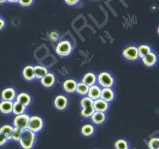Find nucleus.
Returning <instances> with one entry per match:
<instances>
[{
  "label": "nucleus",
  "mask_w": 159,
  "mask_h": 149,
  "mask_svg": "<svg viewBox=\"0 0 159 149\" xmlns=\"http://www.w3.org/2000/svg\"><path fill=\"white\" fill-rule=\"evenodd\" d=\"M78 0H66L65 2L69 6H74L78 3Z\"/></svg>",
  "instance_id": "473e14b6"
},
{
  "label": "nucleus",
  "mask_w": 159,
  "mask_h": 149,
  "mask_svg": "<svg viewBox=\"0 0 159 149\" xmlns=\"http://www.w3.org/2000/svg\"><path fill=\"white\" fill-rule=\"evenodd\" d=\"M63 87L66 92L68 93H72L76 90L77 83L73 79H68V80L64 82Z\"/></svg>",
  "instance_id": "4468645a"
},
{
  "label": "nucleus",
  "mask_w": 159,
  "mask_h": 149,
  "mask_svg": "<svg viewBox=\"0 0 159 149\" xmlns=\"http://www.w3.org/2000/svg\"><path fill=\"white\" fill-rule=\"evenodd\" d=\"M35 133L29 130V129H26L23 131L19 142L23 149H31L35 143Z\"/></svg>",
  "instance_id": "f257e3e1"
},
{
  "label": "nucleus",
  "mask_w": 159,
  "mask_h": 149,
  "mask_svg": "<svg viewBox=\"0 0 159 149\" xmlns=\"http://www.w3.org/2000/svg\"><path fill=\"white\" fill-rule=\"evenodd\" d=\"M82 133L84 136L89 137L91 136L94 132V127L90 124H86L82 127Z\"/></svg>",
  "instance_id": "a878e982"
},
{
  "label": "nucleus",
  "mask_w": 159,
  "mask_h": 149,
  "mask_svg": "<svg viewBox=\"0 0 159 149\" xmlns=\"http://www.w3.org/2000/svg\"><path fill=\"white\" fill-rule=\"evenodd\" d=\"M123 55L126 59L131 61H135L139 57L137 48L135 46H129L123 52Z\"/></svg>",
  "instance_id": "0eeeda50"
},
{
  "label": "nucleus",
  "mask_w": 159,
  "mask_h": 149,
  "mask_svg": "<svg viewBox=\"0 0 159 149\" xmlns=\"http://www.w3.org/2000/svg\"><path fill=\"white\" fill-rule=\"evenodd\" d=\"M43 127V121L39 116L30 117L27 129L34 133L41 131Z\"/></svg>",
  "instance_id": "20e7f679"
},
{
  "label": "nucleus",
  "mask_w": 159,
  "mask_h": 149,
  "mask_svg": "<svg viewBox=\"0 0 159 149\" xmlns=\"http://www.w3.org/2000/svg\"><path fill=\"white\" fill-rule=\"evenodd\" d=\"M7 141V140L6 139V137H5L3 134L0 132V146H2L3 145H5Z\"/></svg>",
  "instance_id": "2f4dec72"
},
{
  "label": "nucleus",
  "mask_w": 159,
  "mask_h": 149,
  "mask_svg": "<svg viewBox=\"0 0 159 149\" xmlns=\"http://www.w3.org/2000/svg\"><path fill=\"white\" fill-rule=\"evenodd\" d=\"M148 147L149 149H159V139L158 138H152L148 141Z\"/></svg>",
  "instance_id": "cd10ccee"
},
{
  "label": "nucleus",
  "mask_w": 159,
  "mask_h": 149,
  "mask_svg": "<svg viewBox=\"0 0 159 149\" xmlns=\"http://www.w3.org/2000/svg\"><path fill=\"white\" fill-rule=\"evenodd\" d=\"M92 117V120L93 123L99 125V124L103 123L106 121V116L104 112H95L93 114Z\"/></svg>",
  "instance_id": "2eb2a0df"
},
{
  "label": "nucleus",
  "mask_w": 159,
  "mask_h": 149,
  "mask_svg": "<svg viewBox=\"0 0 159 149\" xmlns=\"http://www.w3.org/2000/svg\"><path fill=\"white\" fill-rule=\"evenodd\" d=\"M99 84L103 88H111L114 84V80L110 74L107 72L101 73L98 75Z\"/></svg>",
  "instance_id": "39448f33"
},
{
  "label": "nucleus",
  "mask_w": 159,
  "mask_h": 149,
  "mask_svg": "<svg viewBox=\"0 0 159 149\" xmlns=\"http://www.w3.org/2000/svg\"><path fill=\"white\" fill-rule=\"evenodd\" d=\"M6 1H5V0H3V1H0V3H5Z\"/></svg>",
  "instance_id": "c9c22d12"
},
{
  "label": "nucleus",
  "mask_w": 159,
  "mask_h": 149,
  "mask_svg": "<svg viewBox=\"0 0 159 149\" xmlns=\"http://www.w3.org/2000/svg\"><path fill=\"white\" fill-rule=\"evenodd\" d=\"M13 130V127L9 125H5L0 128V132L3 134L7 141L11 139Z\"/></svg>",
  "instance_id": "412c9836"
},
{
  "label": "nucleus",
  "mask_w": 159,
  "mask_h": 149,
  "mask_svg": "<svg viewBox=\"0 0 159 149\" xmlns=\"http://www.w3.org/2000/svg\"><path fill=\"white\" fill-rule=\"evenodd\" d=\"M17 102L21 103L23 106L27 107L31 103V98L28 94L22 92L18 94V96H17Z\"/></svg>",
  "instance_id": "aec40b11"
},
{
  "label": "nucleus",
  "mask_w": 159,
  "mask_h": 149,
  "mask_svg": "<svg viewBox=\"0 0 159 149\" xmlns=\"http://www.w3.org/2000/svg\"><path fill=\"white\" fill-rule=\"evenodd\" d=\"M93 100L90 98L84 97L80 102V104L82 107V110L81 111V115L83 117H89L92 116V114L95 112L93 107Z\"/></svg>",
  "instance_id": "f03ea898"
},
{
  "label": "nucleus",
  "mask_w": 159,
  "mask_h": 149,
  "mask_svg": "<svg viewBox=\"0 0 159 149\" xmlns=\"http://www.w3.org/2000/svg\"><path fill=\"white\" fill-rule=\"evenodd\" d=\"M41 84L44 87L50 88L54 85L55 83V77L53 74L51 73H48L45 76L41 79Z\"/></svg>",
  "instance_id": "ddd939ff"
},
{
  "label": "nucleus",
  "mask_w": 159,
  "mask_h": 149,
  "mask_svg": "<svg viewBox=\"0 0 159 149\" xmlns=\"http://www.w3.org/2000/svg\"><path fill=\"white\" fill-rule=\"evenodd\" d=\"M139 56L143 58L151 52V48L147 45H141L137 48Z\"/></svg>",
  "instance_id": "b1692460"
},
{
  "label": "nucleus",
  "mask_w": 159,
  "mask_h": 149,
  "mask_svg": "<svg viewBox=\"0 0 159 149\" xmlns=\"http://www.w3.org/2000/svg\"><path fill=\"white\" fill-rule=\"evenodd\" d=\"M26 106H23V104L19 103L18 102H15L13 104V110L12 112L16 116L21 115L23 114L24 112L26 110Z\"/></svg>",
  "instance_id": "5701e85b"
},
{
  "label": "nucleus",
  "mask_w": 159,
  "mask_h": 149,
  "mask_svg": "<svg viewBox=\"0 0 159 149\" xmlns=\"http://www.w3.org/2000/svg\"><path fill=\"white\" fill-rule=\"evenodd\" d=\"M22 130L19 128H16V127H13V133H12V137L11 139H13L15 141H19L20 138H21L22 133H23Z\"/></svg>",
  "instance_id": "bb28decb"
},
{
  "label": "nucleus",
  "mask_w": 159,
  "mask_h": 149,
  "mask_svg": "<svg viewBox=\"0 0 159 149\" xmlns=\"http://www.w3.org/2000/svg\"><path fill=\"white\" fill-rule=\"evenodd\" d=\"M54 106L58 110H65L68 105L67 98L62 95H59L54 99Z\"/></svg>",
  "instance_id": "1a4fd4ad"
},
{
  "label": "nucleus",
  "mask_w": 159,
  "mask_h": 149,
  "mask_svg": "<svg viewBox=\"0 0 159 149\" xmlns=\"http://www.w3.org/2000/svg\"><path fill=\"white\" fill-rule=\"evenodd\" d=\"M33 0H20L19 1V3L20 5H21L22 6L24 7H27L30 6L33 3Z\"/></svg>",
  "instance_id": "c756f323"
},
{
  "label": "nucleus",
  "mask_w": 159,
  "mask_h": 149,
  "mask_svg": "<svg viewBox=\"0 0 159 149\" xmlns=\"http://www.w3.org/2000/svg\"><path fill=\"white\" fill-rule=\"evenodd\" d=\"M114 96V92L110 88H103L101 91L100 98L107 102L113 101Z\"/></svg>",
  "instance_id": "9b49d317"
},
{
  "label": "nucleus",
  "mask_w": 159,
  "mask_h": 149,
  "mask_svg": "<svg viewBox=\"0 0 159 149\" xmlns=\"http://www.w3.org/2000/svg\"><path fill=\"white\" fill-rule=\"evenodd\" d=\"M13 102L11 101L3 100L0 103V112L4 114H8L12 112Z\"/></svg>",
  "instance_id": "f3484780"
},
{
  "label": "nucleus",
  "mask_w": 159,
  "mask_h": 149,
  "mask_svg": "<svg viewBox=\"0 0 159 149\" xmlns=\"http://www.w3.org/2000/svg\"><path fill=\"white\" fill-rule=\"evenodd\" d=\"M59 38V35L57 32H52L50 34V38L51 39V40L53 42H57Z\"/></svg>",
  "instance_id": "7c9ffc66"
},
{
  "label": "nucleus",
  "mask_w": 159,
  "mask_h": 149,
  "mask_svg": "<svg viewBox=\"0 0 159 149\" xmlns=\"http://www.w3.org/2000/svg\"><path fill=\"white\" fill-rule=\"evenodd\" d=\"M5 24H6L5 21L2 18H0V30H2L5 27Z\"/></svg>",
  "instance_id": "72a5a7b5"
},
{
  "label": "nucleus",
  "mask_w": 159,
  "mask_h": 149,
  "mask_svg": "<svg viewBox=\"0 0 159 149\" xmlns=\"http://www.w3.org/2000/svg\"><path fill=\"white\" fill-rule=\"evenodd\" d=\"M89 90V87L83 83H77V87L76 91L82 96H85L88 94Z\"/></svg>",
  "instance_id": "393cba45"
},
{
  "label": "nucleus",
  "mask_w": 159,
  "mask_h": 149,
  "mask_svg": "<svg viewBox=\"0 0 159 149\" xmlns=\"http://www.w3.org/2000/svg\"><path fill=\"white\" fill-rule=\"evenodd\" d=\"M116 149H128L127 142L123 139H119L115 143Z\"/></svg>",
  "instance_id": "c85d7f7f"
},
{
  "label": "nucleus",
  "mask_w": 159,
  "mask_h": 149,
  "mask_svg": "<svg viewBox=\"0 0 159 149\" xmlns=\"http://www.w3.org/2000/svg\"><path fill=\"white\" fill-rule=\"evenodd\" d=\"M82 83L86 84L89 87L94 85L96 83V77L95 74L92 73H86L82 79Z\"/></svg>",
  "instance_id": "a211bd4d"
},
{
  "label": "nucleus",
  "mask_w": 159,
  "mask_h": 149,
  "mask_svg": "<svg viewBox=\"0 0 159 149\" xmlns=\"http://www.w3.org/2000/svg\"><path fill=\"white\" fill-rule=\"evenodd\" d=\"M34 76H35V78L39 79H41L48 73L47 69L46 67L41 66H34Z\"/></svg>",
  "instance_id": "4be33fe9"
},
{
  "label": "nucleus",
  "mask_w": 159,
  "mask_h": 149,
  "mask_svg": "<svg viewBox=\"0 0 159 149\" xmlns=\"http://www.w3.org/2000/svg\"><path fill=\"white\" fill-rule=\"evenodd\" d=\"M101 91L102 90L101 88H99V87L94 84V85L89 87V90L88 92V97L90 98L93 100H98V99L100 98Z\"/></svg>",
  "instance_id": "9d476101"
},
{
  "label": "nucleus",
  "mask_w": 159,
  "mask_h": 149,
  "mask_svg": "<svg viewBox=\"0 0 159 149\" xmlns=\"http://www.w3.org/2000/svg\"><path fill=\"white\" fill-rule=\"evenodd\" d=\"M57 53L60 56H66L72 52V45L69 41L65 40L60 42L56 48Z\"/></svg>",
  "instance_id": "423d86ee"
},
{
  "label": "nucleus",
  "mask_w": 159,
  "mask_h": 149,
  "mask_svg": "<svg viewBox=\"0 0 159 149\" xmlns=\"http://www.w3.org/2000/svg\"><path fill=\"white\" fill-rule=\"evenodd\" d=\"M93 107L95 112H105L109 108V104L107 102L103 100L102 99L99 98L98 100H93Z\"/></svg>",
  "instance_id": "6e6552de"
},
{
  "label": "nucleus",
  "mask_w": 159,
  "mask_h": 149,
  "mask_svg": "<svg viewBox=\"0 0 159 149\" xmlns=\"http://www.w3.org/2000/svg\"><path fill=\"white\" fill-rule=\"evenodd\" d=\"M30 120V116L27 114H21V115L17 116V117L13 120L14 127L21 129L25 130L27 129L29 122Z\"/></svg>",
  "instance_id": "7ed1b4c3"
},
{
  "label": "nucleus",
  "mask_w": 159,
  "mask_h": 149,
  "mask_svg": "<svg viewBox=\"0 0 159 149\" xmlns=\"http://www.w3.org/2000/svg\"><path fill=\"white\" fill-rule=\"evenodd\" d=\"M16 91L13 88H7L2 91V98L3 100L13 101L16 98Z\"/></svg>",
  "instance_id": "f8f14e48"
},
{
  "label": "nucleus",
  "mask_w": 159,
  "mask_h": 149,
  "mask_svg": "<svg viewBox=\"0 0 159 149\" xmlns=\"http://www.w3.org/2000/svg\"><path fill=\"white\" fill-rule=\"evenodd\" d=\"M8 2H11V3H17V2H18L19 1H17V0H9Z\"/></svg>",
  "instance_id": "f704fd0d"
},
{
  "label": "nucleus",
  "mask_w": 159,
  "mask_h": 149,
  "mask_svg": "<svg viewBox=\"0 0 159 149\" xmlns=\"http://www.w3.org/2000/svg\"><path fill=\"white\" fill-rule=\"evenodd\" d=\"M157 60V56L154 53L151 52L145 57L143 58V63L147 67H151L155 65Z\"/></svg>",
  "instance_id": "6ab92c4d"
},
{
  "label": "nucleus",
  "mask_w": 159,
  "mask_h": 149,
  "mask_svg": "<svg viewBox=\"0 0 159 149\" xmlns=\"http://www.w3.org/2000/svg\"><path fill=\"white\" fill-rule=\"evenodd\" d=\"M23 75L24 78L27 81H33L35 79L34 71V67L31 66H27L23 69Z\"/></svg>",
  "instance_id": "dca6fc26"
}]
</instances>
